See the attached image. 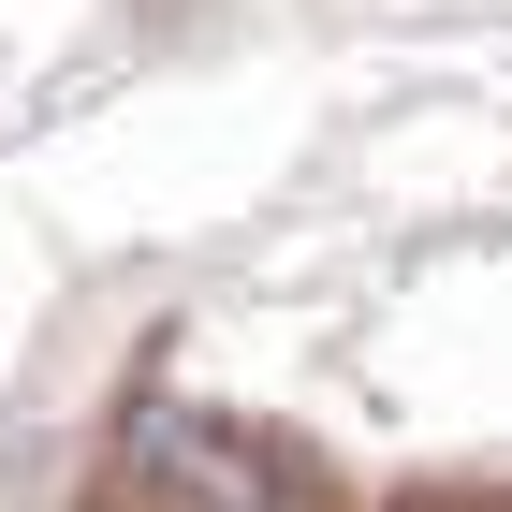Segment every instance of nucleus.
Masks as SVG:
<instances>
[{
    "instance_id": "nucleus-1",
    "label": "nucleus",
    "mask_w": 512,
    "mask_h": 512,
    "mask_svg": "<svg viewBox=\"0 0 512 512\" xmlns=\"http://www.w3.org/2000/svg\"><path fill=\"white\" fill-rule=\"evenodd\" d=\"M132 454H147L191 512H308V469H293V454H264V439H235V425H176V410H147V425H132Z\"/></svg>"
}]
</instances>
